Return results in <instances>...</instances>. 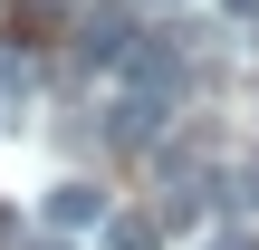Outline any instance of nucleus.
<instances>
[{
  "mask_svg": "<svg viewBox=\"0 0 259 250\" xmlns=\"http://www.w3.org/2000/svg\"><path fill=\"white\" fill-rule=\"evenodd\" d=\"M77 58H87V67H125V58H135V29H125V19H87V29H77Z\"/></svg>",
  "mask_w": 259,
  "mask_h": 250,
  "instance_id": "obj_1",
  "label": "nucleus"
},
{
  "mask_svg": "<svg viewBox=\"0 0 259 250\" xmlns=\"http://www.w3.org/2000/svg\"><path fill=\"white\" fill-rule=\"evenodd\" d=\"M48 222H58V231H87V222H106V193H96V183H58V193H48Z\"/></svg>",
  "mask_w": 259,
  "mask_h": 250,
  "instance_id": "obj_2",
  "label": "nucleus"
},
{
  "mask_svg": "<svg viewBox=\"0 0 259 250\" xmlns=\"http://www.w3.org/2000/svg\"><path fill=\"white\" fill-rule=\"evenodd\" d=\"M106 241H115V250H154V241H163V222H154V212H115Z\"/></svg>",
  "mask_w": 259,
  "mask_h": 250,
  "instance_id": "obj_3",
  "label": "nucleus"
},
{
  "mask_svg": "<svg viewBox=\"0 0 259 250\" xmlns=\"http://www.w3.org/2000/svg\"><path fill=\"white\" fill-rule=\"evenodd\" d=\"M202 250H259V241H250V231H211Z\"/></svg>",
  "mask_w": 259,
  "mask_h": 250,
  "instance_id": "obj_4",
  "label": "nucleus"
},
{
  "mask_svg": "<svg viewBox=\"0 0 259 250\" xmlns=\"http://www.w3.org/2000/svg\"><path fill=\"white\" fill-rule=\"evenodd\" d=\"M231 10H240V19H259V0H231Z\"/></svg>",
  "mask_w": 259,
  "mask_h": 250,
  "instance_id": "obj_5",
  "label": "nucleus"
},
{
  "mask_svg": "<svg viewBox=\"0 0 259 250\" xmlns=\"http://www.w3.org/2000/svg\"><path fill=\"white\" fill-rule=\"evenodd\" d=\"M38 250H58V241H38Z\"/></svg>",
  "mask_w": 259,
  "mask_h": 250,
  "instance_id": "obj_6",
  "label": "nucleus"
}]
</instances>
